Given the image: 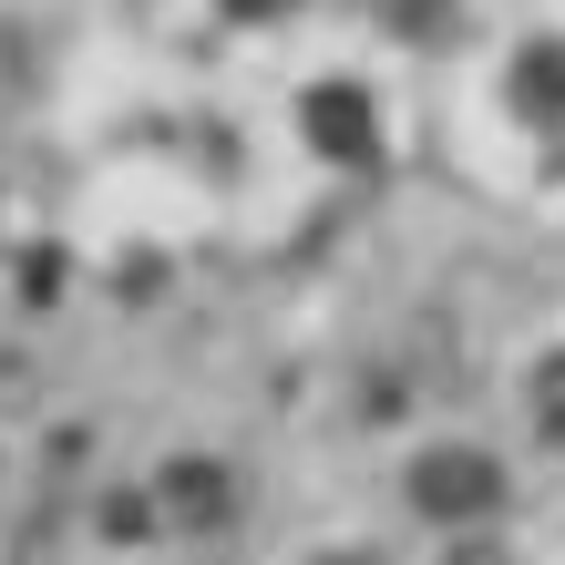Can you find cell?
Instances as JSON below:
<instances>
[{
  "label": "cell",
  "instance_id": "cell-1",
  "mask_svg": "<svg viewBox=\"0 0 565 565\" xmlns=\"http://www.w3.org/2000/svg\"><path fill=\"white\" fill-rule=\"evenodd\" d=\"M422 504H443V514H473V504H493V473L473 452H452V462H422Z\"/></svg>",
  "mask_w": 565,
  "mask_h": 565
},
{
  "label": "cell",
  "instance_id": "cell-2",
  "mask_svg": "<svg viewBox=\"0 0 565 565\" xmlns=\"http://www.w3.org/2000/svg\"><path fill=\"white\" fill-rule=\"evenodd\" d=\"M535 402H545V431H565V360H545V381H535Z\"/></svg>",
  "mask_w": 565,
  "mask_h": 565
},
{
  "label": "cell",
  "instance_id": "cell-3",
  "mask_svg": "<svg viewBox=\"0 0 565 565\" xmlns=\"http://www.w3.org/2000/svg\"><path fill=\"white\" fill-rule=\"evenodd\" d=\"M473 565H493V555H473Z\"/></svg>",
  "mask_w": 565,
  "mask_h": 565
}]
</instances>
